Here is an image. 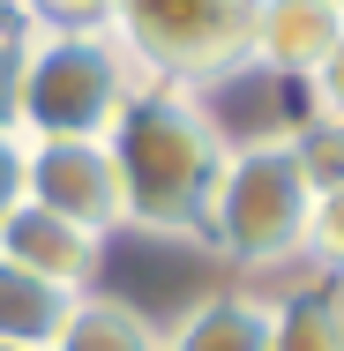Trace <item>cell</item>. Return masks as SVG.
Segmentation results:
<instances>
[{"label": "cell", "instance_id": "6da1fadb", "mask_svg": "<svg viewBox=\"0 0 344 351\" xmlns=\"http://www.w3.org/2000/svg\"><path fill=\"white\" fill-rule=\"evenodd\" d=\"M120 195H128V232H157V239H203L209 195L225 180V112L195 97V90H165L150 82L135 105L120 112V128L105 135Z\"/></svg>", "mask_w": 344, "mask_h": 351}, {"label": "cell", "instance_id": "7a4b0ae2", "mask_svg": "<svg viewBox=\"0 0 344 351\" xmlns=\"http://www.w3.org/2000/svg\"><path fill=\"white\" fill-rule=\"evenodd\" d=\"M307 217H314V187L299 180L284 135H255V142H232L225 180L209 195L203 239L247 277V291H270V277L314 284V269H307Z\"/></svg>", "mask_w": 344, "mask_h": 351}, {"label": "cell", "instance_id": "3957f363", "mask_svg": "<svg viewBox=\"0 0 344 351\" xmlns=\"http://www.w3.org/2000/svg\"><path fill=\"white\" fill-rule=\"evenodd\" d=\"M150 90L113 30H30L23 38V142H105Z\"/></svg>", "mask_w": 344, "mask_h": 351}, {"label": "cell", "instance_id": "277c9868", "mask_svg": "<svg viewBox=\"0 0 344 351\" xmlns=\"http://www.w3.org/2000/svg\"><path fill=\"white\" fill-rule=\"evenodd\" d=\"M105 30L165 90L217 97L255 75V0H113Z\"/></svg>", "mask_w": 344, "mask_h": 351}, {"label": "cell", "instance_id": "5b68a950", "mask_svg": "<svg viewBox=\"0 0 344 351\" xmlns=\"http://www.w3.org/2000/svg\"><path fill=\"white\" fill-rule=\"evenodd\" d=\"M23 202L82 224L90 239L128 232V195H120V172H113L105 142H30V195Z\"/></svg>", "mask_w": 344, "mask_h": 351}, {"label": "cell", "instance_id": "8992f818", "mask_svg": "<svg viewBox=\"0 0 344 351\" xmlns=\"http://www.w3.org/2000/svg\"><path fill=\"white\" fill-rule=\"evenodd\" d=\"M0 262L23 269V277H45L60 291H98L105 277V239H90L82 224L38 210V202H15L0 217Z\"/></svg>", "mask_w": 344, "mask_h": 351}, {"label": "cell", "instance_id": "52a82bcc", "mask_svg": "<svg viewBox=\"0 0 344 351\" xmlns=\"http://www.w3.org/2000/svg\"><path fill=\"white\" fill-rule=\"evenodd\" d=\"M344 38L337 0H255V75L270 82H307Z\"/></svg>", "mask_w": 344, "mask_h": 351}, {"label": "cell", "instance_id": "ba28073f", "mask_svg": "<svg viewBox=\"0 0 344 351\" xmlns=\"http://www.w3.org/2000/svg\"><path fill=\"white\" fill-rule=\"evenodd\" d=\"M165 351H270V299L247 284L209 291L165 329Z\"/></svg>", "mask_w": 344, "mask_h": 351}, {"label": "cell", "instance_id": "9c48e42d", "mask_svg": "<svg viewBox=\"0 0 344 351\" xmlns=\"http://www.w3.org/2000/svg\"><path fill=\"white\" fill-rule=\"evenodd\" d=\"M53 351H165V322L128 291H82Z\"/></svg>", "mask_w": 344, "mask_h": 351}, {"label": "cell", "instance_id": "30bf717a", "mask_svg": "<svg viewBox=\"0 0 344 351\" xmlns=\"http://www.w3.org/2000/svg\"><path fill=\"white\" fill-rule=\"evenodd\" d=\"M75 299H82V291H60V284L23 277V269L0 262V344L53 351V344H60V329H68V314H75Z\"/></svg>", "mask_w": 344, "mask_h": 351}, {"label": "cell", "instance_id": "8fae6325", "mask_svg": "<svg viewBox=\"0 0 344 351\" xmlns=\"http://www.w3.org/2000/svg\"><path fill=\"white\" fill-rule=\"evenodd\" d=\"M270 351H344V291L337 284H299L270 299Z\"/></svg>", "mask_w": 344, "mask_h": 351}, {"label": "cell", "instance_id": "7c38bea8", "mask_svg": "<svg viewBox=\"0 0 344 351\" xmlns=\"http://www.w3.org/2000/svg\"><path fill=\"white\" fill-rule=\"evenodd\" d=\"M284 149H292V165H299V180L314 187V195H337L344 187V120H330V112H292L284 128Z\"/></svg>", "mask_w": 344, "mask_h": 351}, {"label": "cell", "instance_id": "4fadbf2b", "mask_svg": "<svg viewBox=\"0 0 344 351\" xmlns=\"http://www.w3.org/2000/svg\"><path fill=\"white\" fill-rule=\"evenodd\" d=\"M307 269H314V277H344V187L337 195H314V217H307Z\"/></svg>", "mask_w": 344, "mask_h": 351}, {"label": "cell", "instance_id": "5bb4252c", "mask_svg": "<svg viewBox=\"0 0 344 351\" xmlns=\"http://www.w3.org/2000/svg\"><path fill=\"white\" fill-rule=\"evenodd\" d=\"M113 0H30V30H105Z\"/></svg>", "mask_w": 344, "mask_h": 351}, {"label": "cell", "instance_id": "9a60e30c", "mask_svg": "<svg viewBox=\"0 0 344 351\" xmlns=\"http://www.w3.org/2000/svg\"><path fill=\"white\" fill-rule=\"evenodd\" d=\"M23 38H0V135H23Z\"/></svg>", "mask_w": 344, "mask_h": 351}, {"label": "cell", "instance_id": "2e32d148", "mask_svg": "<svg viewBox=\"0 0 344 351\" xmlns=\"http://www.w3.org/2000/svg\"><path fill=\"white\" fill-rule=\"evenodd\" d=\"M299 90H307V112H330V120H344V38L330 45V60L307 75Z\"/></svg>", "mask_w": 344, "mask_h": 351}, {"label": "cell", "instance_id": "e0dca14e", "mask_svg": "<svg viewBox=\"0 0 344 351\" xmlns=\"http://www.w3.org/2000/svg\"><path fill=\"white\" fill-rule=\"evenodd\" d=\"M30 195V142L23 135H0V217Z\"/></svg>", "mask_w": 344, "mask_h": 351}, {"label": "cell", "instance_id": "ac0fdd59", "mask_svg": "<svg viewBox=\"0 0 344 351\" xmlns=\"http://www.w3.org/2000/svg\"><path fill=\"white\" fill-rule=\"evenodd\" d=\"M30 30V0H0V38H23Z\"/></svg>", "mask_w": 344, "mask_h": 351}, {"label": "cell", "instance_id": "d6986e66", "mask_svg": "<svg viewBox=\"0 0 344 351\" xmlns=\"http://www.w3.org/2000/svg\"><path fill=\"white\" fill-rule=\"evenodd\" d=\"M0 351H15V344H0Z\"/></svg>", "mask_w": 344, "mask_h": 351}, {"label": "cell", "instance_id": "ffe728a7", "mask_svg": "<svg viewBox=\"0 0 344 351\" xmlns=\"http://www.w3.org/2000/svg\"><path fill=\"white\" fill-rule=\"evenodd\" d=\"M337 8H344V0H337Z\"/></svg>", "mask_w": 344, "mask_h": 351}]
</instances>
